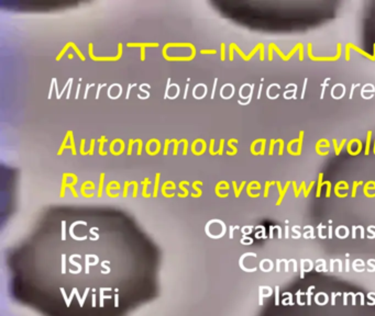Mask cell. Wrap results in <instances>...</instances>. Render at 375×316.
<instances>
[{
    "label": "cell",
    "instance_id": "1",
    "mask_svg": "<svg viewBox=\"0 0 375 316\" xmlns=\"http://www.w3.org/2000/svg\"><path fill=\"white\" fill-rule=\"evenodd\" d=\"M307 53H308L309 59H311L313 62H337L341 57V54H342V44L337 43V54L334 56H329V57L321 56V57H318V56L313 55V44L311 43L307 44Z\"/></svg>",
    "mask_w": 375,
    "mask_h": 316
},
{
    "label": "cell",
    "instance_id": "2",
    "mask_svg": "<svg viewBox=\"0 0 375 316\" xmlns=\"http://www.w3.org/2000/svg\"><path fill=\"white\" fill-rule=\"evenodd\" d=\"M351 50H354L355 52L360 53V54L364 56L365 58H367L368 61H371V62H375V55H371L366 53V52H364L363 50H361L360 47L355 46L354 44H352V43H348V44H345V61L349 62L350 61V51Z\"/></svg>",
    "mask_w": 375,
    "mask_h": 316
},
{
    "label": "cell",
    "instance_id": "3",
    "mask_svg": "<svg viewBox=\"0 0 375 316\" xmlns=\"http://www.w3.org/2000/svg\"><path fill=\"white\" fill-rule=\"evenodd\" d=\"M273 51H275V52L279 55V57L282 58L283 62H288V59H287V55L284 54L282 51L277 47V45L274 44V43L268 44V61H271V62L273 61Z\"/></svg>",
    "mask_w": 375,
    "mask_h": 316
},
{
    "label": "cell",
    "instance_id": "4",
    "mask_svg": "<svg viewBox=\"0 0 375 316\" xmlns=\"http://www.w3.org/2000/svg\"><path fill=\"white\" fill-rule=\"evenodd\" d=\"M118 48H119L120 53H119L118 56H116V57H95L91 52H90V57L93 58L94 61H117V59H119V58L121 57V53H122V44H121V43L119 44Z\"/></svg>",
    "mask_w": 375,
    "mask_h": 316
},
{
    "label": "cell",
    "instance_id": "5",
    "mask_svg": "<svg viewBox=\"0 0 375 316\" xmlns=\"http://www.w3.org/2000/svg\"><path fill=\"white\" fill-rule=\"evenodd\" d=\"M330 147V143L327 139H320L316 144V153L319 155L321 148H328Z\"/></svg>",
    "mask_w": 375,
    "mask_h": 316
},
{
    "label": "cell",
    "instance_id": "6",
    "mask_svg": "<svg viewBox=\"0 0 375 316\" xmlns=\"http://www.w3.org/2000/svg\"><path fill=\"white\" fill-rule=\"evenodd\" d=\"M128 46H140L141 47V50H142V56H141V59H144V47L145 46H159V44L157 43H145V44H136V43H128Z\"/></svg>",
    "mask_w": 375,
    "mask_h": 316
},
{
    "label": "cell",
    "instance_id": "7",
    "mask_svg": "<svg viewBox=\"0 0 375 316\" xmlns=\"http://www.w3.org/2000/svg\"><path fill=\"white\" fill-rule=\"evenodd\" d=\"M289 185H292V181H287V182H286V185H285V188H284V190H282V188H281V182H279V181H276V185H277V189L279 190V193H281V194H279V202H277V204H279V203H281V201H282L283 197H284V193H285V192H286V191H287V189H288V187H289Z\"/></svg>",
    "mask_w": 375,
    "mask_h": 316
},
{
    "label": "cell",
    "instance_id": "8",
    "mask_svg": "<svg viewBox=\"0 0 375 316\" xmlns=\"http://www.w3.org/2000/svg\"><path fill=\"white\" fill-rule=\"evenodd\" d=\"M304 135H305V132H304V131L299 132V136H298V143H297V150H296V153H297L298 156L302 154V141H304Z\"/></svg>",
    "mask_w": 375,
    "mask_h": 316
},
{
    "label": "cell",
    "instance_id": "9",
    "mask_svg": "<svg viewBox=\"0 0 375 316\" xmlns=\"http://www.w3.org/2000/svg\"><path fill=\"white\" fill-rule=\"evenodd\" d=\"M292 185H293V188H294L295 197H298V196H299V193H300V191H302V189L306 190L305 189V188H306L305 181L302 182V185H300V187H299V188H297V187H296V182H295V181H292Z\"/></svg>",
    "mask_w": 375,
    "mask_h": 316
},
{
    "label": "cell",
    "instance_id": "10",
    "mask_svg": "<svg viewBox=\"0 0 375 316\" xmlns=\"http://www.w3.org/2000/svg\"><path fill=\"white\" fill-rule=\"evenodd\" d=\"M371 139H372V131H367V134H366V145H365V155H366V156L370 154Z\"/></svg>",
    "mask_w": 375,
    "mask_h": 316
},
{
    "label": "cell",
    "instance_id": "11",
    "mask_svg": "<svg viewBox=\"0 0 375 316\" xmlns=\"http://www.w3.org/2000/svg\"><path fill=\"white\" fill-rule=\"evenodd\" d=\"M296 143H298V139H292V141L287 144V152H288V154L293 155V156H298L297 153H296V152H293V149H292V146H293L294 144H296Z\"/></svg>",
    "mask_w": 375,
    "mask_h": 316
},
{
    "label": "cell",
    "instance_id": "12",
    "mask_svg": "<svg viewBox=\"0 0 375 316\" xmlns=\"http://www.w3.org/2000/svg\"><path fill=\"white\" fill-rule=\"evenodd\" d=\"M322 177H324V174L320 172V174L318 175V185H317V197H320V190L322 188V185H324V181H322Z\"/></svg>",
    "mask_w": 375,
    "mask_h": 316
},
{
    "label": "cell",
    "instance_id": "13",
    "mask_svg": "<svg viewBox=\"0 0 375 316\" xmlns=\"http://www.w3.org/2000/svg\"><path fill=\"white\" fill-rule=\"evenodd\" d=\"M332 143H333V147H334V153H336V156H339L340 153H341V150H340V147L338 146V142H337V139H333Z\"/></svg>",
    "mask_w": 375,
    "mask_h": 316
},
{
    "label": "cell",
    "instance_id": "14",
    "mask_svg": "<svg viewBox=\"0 0 375 316\" xmlns=\"http://www.w3.org/2000/svg\"><path fill=\"white\" fill-rule=\"evenodd\" d=\"M356 143H358V149H356L355 152L352 154V156H356V155H359L360 153H361V150H362V142L358 139H356Z\"/></svg>",
    "mask_w": 375,
    "mask_h": 316
},
{
    "label": "cell",
    "instance_id": "15",
    "mask_svg": "<svg viewBox=\"0 0 375 316\" xmlns=\"http://www.w3.org/2000/svg\"><path fill=\"white\" fill-rule=\"evenodd\" d=\"M277 142L279 143V155H283V152H284V145H285V143H284V141H283L282 139H277Z\"/></svg>",
    "mask_w": 375,
    "mask_h": 316
},
{
    "label": "cell",
    "instance_id": "16",
    "mask_svg": "<svg viewBox=\"0 0 375 316\" xmlns=\"http://www.w3.org/2000/svg\"><path fill=\"white\" fill-rule=\"evenodd\" d=\"M277 143V139H271L270 141V152H268V154L270 155H273V150H274V145Z\"/></svg>",
    "mask_w": 375,
    "mask_h": 316
},
{
    "label": "cell",
    "instance_id": "17",
    "mask_svg": "<svg viewBox=\"0 0 375 316\" xmlns=\"http://www.w3.org/2000/svg\"><path fill=\"white\" fill-rule=\"evenodd\" d=\"M362 183H363V182H362V181H359V182L354 181V182H353V189H352V197H355L356 188H358V185H362Z\"/></svg>",
    "mask_w": 375,
    "mask_h": 316
},
{
    "label": "cell",
    "instance_id": "18",
    "mask_svg": "<svg viewBox=\"0 0 375 316\" xmlns=\"http://www.w3.org/2000/svg\"><path fill=\"white\" fill-rule=\"evenodd\" d=\"M324 185H327V198H329L330 197V192H331V182L325 181Z\"/></svg>",
    "mask_w": 375,
    "mask_h": 316
},
{
    "label": "cell",
    "instance_id": "19",
    "mask_svg": "<svg viewBox=\"0 0 375 316\" xmlns=\"http://www.w3.org/2000/svg\"><path fill=\"white\" fill-rule=\"evenodd\" d=\"M274 183H276V181H272V182L266 181V183H265V193H264V197H267V193H268V188H270V185H274Z\"/></svg>",
    "mask_w": 375,
    "mask_h": 316
},
{
    "label": "cell",
    "instance_id": "20",
    "mask_svg": "<svg viewBox=\"0 0 375 316\" xmlns=\"http://www.w3.org/2000/svg\"><path fill=\"white\" fill-rule=\"evenodd\" d=\"M330 80V78H326V81L325 82H324V84H322V87H324V88H322V92H321V96H320V98L321 99H322V98H324V95H325V90H326V87H327V82H328V81Z\"/></svg>",
    "mask_w": 375,
    "mask_h": 316
},
{
    "label": "cell",
    "instance_id": "21",
    "mask_svg": "<svg viewBox=\"0 0 375 316\" xmlns=\"http://www.w3.org/2000/svg\"><path fill=\"white\" fill-rule=\"evenodd\" d=\"M200 53L201 54H216L217 51L216 50H201Z\"/></svg>",
    "mask_w": 375,
    "mask_h": 316
},
{
    "label": "cell",
    "instance_id": "22",
    "mask_svg": "<svg viewBox=\"0 0 375 316\" xmlns=\"http://www.w3.org/2000/svg\"><path fill=\"white\" fill-rule=\"evenodd\" d=\"M313 185H315V181H311L310 182V185H309V187H308V188H307V189H306V191H305V197H308V194H309V191L311 189H313Z\"/></svg>",
    "mask_w": 375,
    "mask_h": 316
},
{
    "label": "cell",
    "instance_id": "23",
    "mask_svg": "<svg viewBox=\"0 0 375 316\" xmlns=\"http://www.w3.org/2000/svg\"><path fill=\"white\" fill-rule=\"evenodd\" d=\"M244 185H245V181H243L242 182V185H241V187H240V191H241V190L243 189V187H244ZM233 188H234V189L236 190V185H234V181H233ZM236 197H238V196H239V191H236Z\"/></svg>",
    "mask_w": 375,
    "mask_h": 316
},
{
    "label": "cell",
    "instance_id": "24",
    "mask_svg": "<svg viewBox=\"0 0 375 316\" xmlns=\"http://www.w3.org/2000/svg\"><path fill=\"white\" fill-rule=\"evenodd\" d=\"M221 52H222V53H221V59H222V61H224V44L223 43H222V44H221Z\"/></svg>",
    "mask_w": 375,
    "mask_h": 316
},
{
    "label": "cell",
    "instance_id": "25",
    "mask_svg": "<svg viewBox=\"0 0 375 316\" xmlns=\"http://www.w3.org/2000/svg\"><path fill=\"white\" fill-rule=\"evenodd\" d=\"M306 85H307V79H305V82H304V88H302V99H304V96H305Z\"/></svg>",
    "mask_w": 375,
    "mask_h": 316
},
{
    "label": "cell",
    "instance_id": "26",
    "mask_svg": "<svg viewBox=\"0 0 375 316\" xmlns=\"http://www.w3.org/2000/svg\"><path fill=\"white\" fill-rule=\"evenodd\" d=\"M354 88H355V85H352V88H351V92H350V99H352V97H353V92H354Z\"/></svg>",
    "mask_w": 375,
    "mask_h": 316
},
{
    "label": "cell",
    "instance_id": "27",
    "mask_svg": "<svg viewBox=\"0 0 375 316\" xmlns=\"http://www.w3.org/2000/svg\"><path fill=\"white\" fill-rule=\"evenodd\" d=\"M373 153H374L375 155V139H374V146H373Z\"/></svg>",
    "mask_w": 375,
    "mask_h": 316
}]
</instances>
